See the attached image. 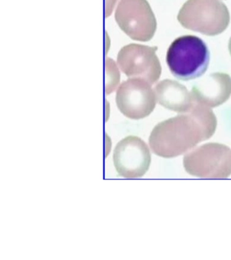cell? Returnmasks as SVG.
I'll return each mask as SVG.
<instances>
[{"label": "cell", "instance_id": "1", "mask_svg": "<svg viewBox=\"0 0 231 260\" xmlns=\"http://www.w3.org/2000/svg\"><path fill=\"white\" fill-rule=\"evenodd\" d=\"M217 128V118L207 106L195 102L191 110L155 125L149 138L154 154L173 158L210 139Z\"/></svg>", "mask_w": 231, "mask_h": 260}, {"label": "cell", "instance_id": "2", "mask_svg": "<svg viewBox=\"0 0 231 260\" xmlns=\"http://www.w3.org/2000/svg\"><path fill=\"white\" fill-rule=\"evenodd\" d=\"M167 63L176 78L184 81L194 80L203 75L208 68V48L197 37H180L169 47Z\"/></svg>", "mask_w": 231, "mask_h": 260}, {"label": "cell", "instance_id": "3", "mask_svg": "<svg viewBox=\"0 0 231 260\" xmlns=\"http://www.w3.org/2000/svg\"><path fill=\"white\" fill-rule=\"evenodd\" d=\"M230 19L228 9L220 0H187L177 16L184 28L207 36L223 32Z\"/></svg>", "mask_w": 231, "mask_h": 260}, {"label": "cell", "instance_id": "4", "mask_svg": "<svg viewBox=\"0 0 231 260\" xmlns=\"http://www.w3.org/2000/svg\"><path fill=\"white\" fill-rule=\"evenodd\" d=\"M183 165L190 175L202 179H226L231 175V149L207 143L185 155Z\"/></svg>", "mask_w": 231, "mask_h": 260}, {"label": "cell", "instance_id": "5", "mask_svg": "<svg viewBox=\"0 0 231 260\" xmlns=\"http://www.w3.org/2000/svg\"><path fill=\"white\" fill-rule=\"evenodd\" d=\"M115 18L119 27L137 41H149L156 31V19L147 0H120Z\"/></svg>", "mask_w": 231, "mask_h": 260}, {"label": "cell", "instance_id": "6", "mask_svg": "<svg viewBox=\"0 0 231 260\" xmlns=\"http://www.w3.org/2000/svg\"><path fill=\"white\" fill-rule=\"evenodd\" d=\"M157 50V47L139 44L125 45L119 51L117 58L118 66L128 78L142 79L153 85L161 75Z\"/></svg>", "mask_w": 231, "mask_h": 260}, {"label": "cell", "instance_id": "7", "mask_svg": "<svg viewBox=\"0 0 231 260\" xmlns=\"http://www.w3.org/2000/svg\"><path fill=\"white\" fill-rule=\"evenodd\" d=\"M156 102L151 85L142 79H128L117 90L116 104L119 110L125 117L133 120H140L150 115Z\"/></svg>", "mask_w": 231, "mask_h": 260}, {"label": "cell", "instance_id": "8", "mask_svg": "<svg viewBox=\"0 0 231 260\" xmlns=\"http://www.w3.org/2000/svg\"><path fill=\"white\" fill-rule=\"evenodd\" d=\"M113 162L119 176L135 179L143 177L149 170L151 155L148 146L142 139L128 136L115 147Z\"/></svg>", "mask_w": 231, "mask_h": 260}, {"label": "cell", "instance_id": "9", "mask_svg": "<svg viewBox=\"0 0 231 260\" xmlns=\"http://www.w3.org/2000/svg\"><path fill=\"white\" fill-rule=\"evenodd\" d=\"M194 100L209 108L219 107L231 95V78L222 72L211 74L197 82L192 88Z\"/></svg>", "mask_w": 231, "mask_h": 260}, {"label": "cell", "instance_id": "10", "mask_svg": "<svg viewBox=\"0 0 231 260\" xmlns=\"http://www.w3.org/2000/svg\"><path fill=\"white\" fill-rule=\"evenodd\" d=\"M155 93L159 105L177 113H187L195 105L192 93L186 87L172 80H164L155 87Z\"/></svg>", "mask_w": 231, "mask_h": 260}, {"label": "cell", "instance_id": "11", "mask_svg": "<svg viewBox=\"0 0 231 260\" xmlns=\"http://www.w3.org/2000/svg\"><path fill=\"white\" fill-rule=\"evenodd\" d=\"M107 70H108L107 76H110V73H113V76L118 74V70H117L115 63L110 58L107 59ZM119 80H120V78H118V77H113H113H108V83L107 84V94H109V93H111L112 91L115 90V87L118 85Z\"/></svg>", "mask_w": 231, "mask_h": 260}, {"label": "cell", "instance_id": "12", "mask_svg": "<svg viewBox=\"0 0 231 260\" xmlns=\"http://www.w3.org/2000/svg\"><path fill=\"white\" fill-rule=\"evenodd\" d=\"M228 49H229V52H230V54L231 55V38H230V40H229Z\"/></svg>", "mask_w": 231, "mask_h": 260}]
</instances>
